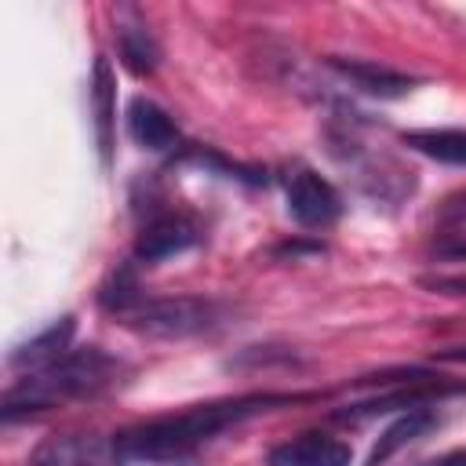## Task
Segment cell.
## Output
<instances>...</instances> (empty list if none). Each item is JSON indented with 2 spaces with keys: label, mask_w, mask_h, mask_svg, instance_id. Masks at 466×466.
I'll return each instance as SVG.
<instances>
[{
  "label": "cell",
  "mask_w": 466,
  "mask_h": 466,
  "mask_svg": "<svg viewBox=\"0 0 466 466\" xmlns=\"http://www.w3.org/2000/svg\"><path fill=\"white\" fill-rule=\"evenodd\" d=\"M309 400V393H244V397H226L211 404H197L178 415L149 419L142 426H131L116 437V448L124 459H146V462H182L189 459L200 444L218 437L222 430L269 411L277 404H299Z\"/></svg>",
  "instance_id": "obj_1"
},
{
  "label": "cell",
  "mask_w": 466,
  "mask_h": 466,
  "mask_svg": "<svg viewBox=\"0 0 466 466\" xmlns=\"http://www.w3.org/2000/svg\"><path fill=\"white\" fill-rule=\"evenodd\" d=\"M120 371H124V364L116 357L102 353L98 346L69 350L55 364L29 371L22 382H15L4 393L0 415H4V422H15V419H29L36 411H47L55 404H66V400L98 397L102 390L120 382Z\"/></svg>",
  "instance_id": "obj_2"
},
{
  "label": "cell",
  "mask_w": 466,
  "mask_h": 466,
  "mask_svg": "<svg viewBox=\"0 0 466 466\" xmlns=\"http://www.w3.org/2000/svg\"><path fill=\"white\" fill-rule=\"evenodd\" d=\"M135 331L157 339H182L197 335L215 324V306L204 299H142L127 317Z\"/></svg>",
  "instance_id": "obj_3"
},
{
  "label": "cell",
  "mask_w": 466,
  "mask_h": 466,
  "mask_svg": "<svg viewBox=\"0 0 466 466\" xmlns=\"http://www.w3.org/2000/svg\"><path fill=\"white\" fill-rule=\"evenodd\" d=\"M120 448L116 437L102 433H58L36 444L25 466H120Z\"/></svg>",
  "instance_id": "obj_4"
},
{
  "label": "cell",
  "mask_w": 466,
  "mask_h": 466,
  "mask_svg": "<svg viewBox=\"0 0 466 466\" xmlns=\"http://www.w3.org/2000/svg\"><path fill=\"white\" fill-rule=\"evenodd\" d=\"M288 215L306 229H328L342 215V200L328 178L302 167L288 178Z\"/></svg>",
  "instance_id": "obj_5"
},
{
  "label": "cell",
  "mask_w": 466,
  "mask_h": 466,
  "mask_svg": "<svg viewBox=\"0 0 466 466\" xmlns=\"http://www.w3.org/2000/svg\"><path fill=\"white\" fill-rule=\"evenodd\" d=\"M197 226L186 218V215H160L153 218L149 226H142L138 240H135V258L142 262H160V258H171L186 248L197 244Z\"/></svg>",
  "instance_id": "obj_6"
},
{
  "label": "cell",
  "mask_w": 466,
  "mask_h": 466,
  "mask_svg": "<svg viewBox=\"0 0 466 466\" xmlns=\"http://www.w3.org/2000/svg\"><path fill=\"white\" fill-rule=\"evenodd\" d=\"M350 462H353L350 444L328 433H302L269 451V466H350Z\"/></svg>",
  "instance_id": "obj_7"
},
{
  "label": "cell",
  "mask_w": 466,
  "mask_h": 466,
  "mask_svg": "<svg viewBox=\"0 0 466 466\" xmlns=\"http://www.w3.org/2000/svg\"><path fill=\"white\" fill-rule=\"evenodd\" d=\"M127 135L153 153H167L178 146V127L167 116V109H160L153 98H142V95L127 102Z\"/></svg>",
  "instance_id": "obj_8"
},
{
  "label": "cell",
  "mask_w": 466,
  "mask_h": 466,
  "mask_svg": "<svg viewBox=\"0 0 466 466\" xmlns=\"http://www.w3.org/2000/svg\"><path fill=\"white\" fill-rule=\"evenodd\" d=\"M73 331H76L73 317H62V320H55L51 328H44L40 335H33V339H25L22 346H15L11 357H7V364H11V368H29V371H40V368L55 364L58 357L69 353Z\"/></svg>",
  "instance_id": "obj_9"
},
{
  "label": "cell",
  "mask_w": 466,
  "mask_h": 466,
  "mask_svg": "<svg viewBox=\"0 0 466 466\" xmlns=\"http://www.w3.org/2000/svg\"><path fill=\"white\" fill-rule=\"evenodd\" d=\"M433 422H437V419H433L430 408H411V411H404L397 422H390V426L382 430V437L375 441V448H371V455H368L364 466H386L400 448H408L411 441H419L422 433H430Z\"/></svg>",
  "instance_id": "obj_10"
},
{
  "label": "cell",
  "mask_w": 466,
  "mask_h": 466,
  "mask_svg": "<svg viewBox=\"0 0 466 466\" xmlns=\"http://www.w3.org/2000/svg\"><path fill=\"white\" fill-rule=\"evenodd\" d=\"M404 146H411L415 153L437 160V164H451V167H466V127H422V131H404Z\"/></svg>",
  "instance_id": "obj_11"
},
{
  "label": "cell",
  "mask_w": 466,
  "mask_h": 466,
  "mask_svg": "<svg viewBox=\"0 0 466 466\" xmlns=\"http://www.w3.org/2000/svg\"><path fill=\"white\" fill-rule=\"evenodd\" d=\"M335 69H339L342 76H350V80H353L360 91H368V95H386V98H393V95L411 91V76L393 73V69H382V66H371V62H335Z\"/></svg>",
  "instance_id": "obj_12"
},
{
  "label": "cell",
  "mask_w": 466,
  "mask_h": 466,
  "mask_svg": "<svg viewBox=\"0 0 466 466\" xmlns=\"http://www.w3.org/2000/svg\"><path fill=\"white\" fill-rule=\"evenodd\" d=\"M91 102H95V131H98V149L102 160H109L113 153V69L106 58H95V87H91Z\"/></svg>",
  "instance_id": "obj_13"
},
{
  "label": "cell",
  "mask_w": 466,
  "mask_h": 466,
  "mask_svg": "<svg viewBox=\"0 0 466 466\" xmlns=\"http://www.w3.org/2000/svg\"><path fill=\"white\" fill-rule=\"evenodd\" d=\"M120 58H124V66H127L131 73L146 76V73L157 69L160 51H157L153 36H149L142 25H124V29H120Z\"/></svg>",
  "instance_id": "obj_14"
},
{
  "label": "cell",
  "mask_w": 466,
  "mask_h": 466,
  "mask_svg": "<svg viewBox=\"0 0 466 466\" xmlns=\"http://www.w3.org/2000/svg\"><path fill=\"white\" fill-rule=\"evenodd\" d=\"M142 299H146V295H142V288H138V280H135V273H131L127 266L116 269V273L109 277V284L98 291V302H102L109 313H120V317H127Z\"/></svg>",
  "instance_id": "obj_15"
},
{
  "label": "cell",
  "mask_w": 466,
  "mask_h": 466,
  "mask_svg": "<svg viewBox=\"0 0 466 466\" xmlns=\"http://www.w3.org/2000/svg\"><path fill=\"white\" fill-rule=\"evenodd\" d=\"M422 288L441 295H466V277H422Z\"/></svg>",
  "instance_id": "obj_16"
},
{
  "label": "cell",
  "mask_w": 466,
  "mask_h": 466,
  "mask_svg": "<svg viewBox=\"0 0 466 466\" xmlns=\"http://www.w3.org/2000/svg\"><path fill=\"white\" fill-rule=\"evenodd\" d=\"M437 255H441V258H466V233H459V237L437 244Z\"/></svg>",
  "instance_id": "obj_17"
},
{
  "label": "cell",
  "mask_w": 466,
  "mask_h": 466,
  "mask_svg": "<svg viewBox=\"0 0 466 466\" xmlns=\"http://www.w3.org/2000/svg\"><path fill=\"white\" fill-rule=\"evenodd\" d=\"M441 360H466V346H455V350H444V353H437Z\"/></svg>",
  "instance_id": "obj_18"
},
{
  "label": "cell",
  "mask_w": 466,
  "mask_h": 466,
  "mask_svg": "<svg viewBox=\"0 0 466 466\" xmlns=\"http://www.w3.org/2000/svg\"><path fill=\"white\" fill-rule=\"evenodd\" d=\"M441 466H466V451H455V455H448Z\"/></svg>",
  "instance_id": "obj_19"
}]
</instances>
